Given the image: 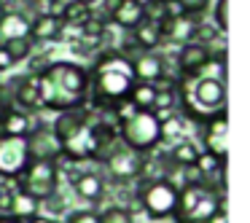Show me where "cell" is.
Listing matches in <instances>:
<instances>
[{
    "label": "cell",
    "instance_id": "18",
    "mask_svg": "<svg viewBox=\"0 0 250 223\" xmlns=\"http://www.w3.org/2000/svg\"><path fill=\"white\" fill-rule=\"evenodd\" d=\"M8 83H11V92H14V100H17L19 110H24V113H35V110H41L38 76L27 73V76H19L17 81H8Z\"/></svg>",
    "mask_w": 250,
    "mask_h": 223
},
{
    "label": "cell",
    "instance_id": "11",
    "mask_svg": "<svg viewBox=\"0 0 250 223\" xmlns=\"http://www.w3.org/2000/svg\"><path fill=\"white\" fill-rule=\"evenodd\" d=\"M126 62L135 76V83H159L162 78H167V57L159 51H137Z\"/></svg>",
    "mask_w": 250,
    "mask_h": 223
},
{
    "label": "cell",
    "instance_id": "42",
    "mask_svg": "<svg viewBox=\"0 0 250 223\" xmlns=\"http://www.w3.org/2000/svg\"><path fill=\"white\" fill-rule=\"evenodd\" d=\"M0 223H22V221H17L14 215H0Z\"/></svg>",
    "mask_w": 250,
    "mask_h": 223
},
{
    "label": "cell",
    "instance_id": "12",
    "mask_svg": "<svg viewBox=\"0 0 250 223\" xmlns=\"http://www.w3.org/2000/svg\"><path fill=\"white\" fill-rule=\"evenodd\" d=\"M212 65V49L202 43H183L175 54V67L180 78H196L205 67Z\"/></svg>",
    "mask_w": 250,
    "mask_h": 223
},
{
    "label": "cell",
    "instance_id": "23",
    "mask_svg": "<svg viewBox=\"0 0 250 223\" xmlns=\"http://www.w3.org/2000/svg\"><path fill=\"white\" fill-rule=\"evenodd\" d=\"M199 153H202V148L196 145L194 140H188V137H183V140H178V142H172V148H169V162L175 164V167H194L196 164V159H199Z\"/></svg>",
    "mask_w": 250,
    "mask_h": 223
},
{
    "label": "cell",
    "instance_id": "5",
    "mask_svg": "<svg viewBox=\"0 0 250 223\" xmlns=\"http://www.w3.org/2000/svg\"><path fill=\"white\" fill-rule=\"evenodd\" d=\"M119 140L129 145L132 151L148 156V153H153V148L162 145V121L153 110H137L132 119L121 121Z\"/></svg>",
    "mask_w": 250,
    "mask_h": 223
},
{
    "label": "cell",
    "instance_id": "8",
    "mask_svg": "<svg viewBox=\"0 0 250 223\" xmlns=\"http://www.w3.org/2000/svg\"><path fill=\"white\" fill-rule=\"evenodd\" d=\"M143 164H146V156L137 151H132L129 145H124L121 140L113 142V148L108 151L103 167L105 172L110 175L113 183H132L143 175Z\"/></svg>",
    "mask_w": 250,
    "mask_h": 223
},
{
    "label": "cell",
    "instance_id": "39",
    "mask_svg": "<svg viewBox=\"0 0 250 223\" xmlns=\"http://www.w3.org/2000/svg\"><path fill=\"white\" fill-rule=\"evenodd\" d=\"M24 223H57V221L49 218V215H35V218H30V221H24Z\"/></svg>",
    "mask_w": 250,
    "mask_h": 223
},
{
    "label": "cell",
    "instance_id": "37",
    "mask_svg": "<svg viewBox=\"0 0 250 223\" xmlns=\"http://www.w3.org/2000/svg\"><path fill=\"white\" fill-rule=\"evenodd\" d=\"M14 67V60H11V54H8L3 46H0V73H6V70H11Z\"/></svg>",
    "mask_w": 250,
    "mask_h": 223
},
{
    "label": "cell",
    "instance_id": "1",
    "mask_svg": "<svg viewBox=\"0 0 250 223\" xmlns=\"http://www.w3.org/2000/svg\"><path fill=\"white\" fill-rule=\"evenodd\" d=\"M41 108L65 113L89 100V70L76 62H49L38 73Z\"/></svg>",
    "mask_w": 250,
    "mask_h": 223
},
{
    "label": "cell",
    "instance_id": "4",
    "mask_svg": "<svg viewBox=\"0 0 250 223\" xmlns=\"http://www.w3.org/2000/svg\"><path fill=\"white\" fill-rule=\"evenodd\" d=\"M223 207V194H218L210 183H183L175 202V223H207Z\"/></svg>",
    "mask_w": 250,
    "mask_h": 223
},
{
    "label": "cell",
    "instance_id": "43",
    "mask_svg": "<svg viewBox=\"0 0 250 223\" xmlns=\"http://www.w3.org/2000/svg\"><path fill=\"white\" fill-rule=\"evenodd\" d=\"M8 11V6H6V0H0V19H3V14Z\"/></svg>",
    "mask_w": 250,
    "mask_h": 223
},
{
    "label": "cell",
    "instance_id": "3",
    "mask_svg": "<svg viewBox=\"0 0 250 223\" xmlns=\"http://www.w3.org/2000/svg\"><path fill=\"white\" fill-rule=\"evenodd\" d=\"M175 108L183 110V119L205 124L226 113V83L218 76L180 78L175 86Z\"/></svg>",
    "mask_w": 250,
    "mask_h": 223
},
{
    "label": "cell",
    "instance_id": "14",
    "mask_svg": "<svg viewBox=\"0 0 250 223\" xmlns=\"http://www.w3.org/2000/svg\"><path fill=\"white\" fill-rule=\"evenodd\" d=\"M70 185H73V194H76L78 199L89 202V204L100 202L105 196V191H108V180H105V175L94 172V169H78V172L70 178Z\"/></svg>",
    "mask_w": 250,
    "mask_h": 223
},
{
    "label": "cell",
    "instance_id": "16",
    "mask_svg": "<svg viewBox=\"0 0 250 223\" xmlns=\"http://www.w3.org/2000/svg\"><path fill=\"white\" fill-rule=\"evenodd\" d=\"M205 129H202V151L212 153L215 159H221V162H226V137H229V126H226V113L215 116V119L205 121Z\"/></svg>",
    "mask_w": 250,
    "mask_h": 223
},
{
    "label": "cell",
    "instance_id": "29",
    "mask_svg": "<svg viewBox=\"0 0 250 223\" xmlns=\"http://www.w3.org/2000/svg\"><path fill=\"white\" fill-rule=\"evenodd\" d=\"M33 46L35 43L30 38H17V41H6V43H3V49L11 54L14 65H17V62H24L27 57H33Z\"/></svg>",
    "mask_w": 250,
    "mask_h": 223
},
{
    "label": "cell",
    "instance_id": "35",
    "mask_svg": "<svg viewBox=\"0 0 250 223\" xmlns=\"http://www.w3.org/2000/svg\"><path fill=\"white\" fill-rule=\"evenodd\" d=\"M41 204H43V207H51V212H54V215H60V212L65 210V199H62V194H60V191H57V194H51L49 199H46V202H41Z\"/></svg>",
    "mask_w": 250,
    "mask_h": 223
},
{
    "label": "cell",
    "instance_id": "30",
    "mask_svg": "<svg viewBox=\"0 0 250 223\" xmlns=\"http://www.w3.org/2000/svg\"><path fill=\"white\" fill-rule=\"evenodd\" d=\"M212 0H175V8L178 14H186V17H196L202 19V14H207Z\"/></svg>",
    "mask_w": 250,
    "mask_h": 223
},
{
    "label": "cell",
    "instance_id": "2",
    "mask_svg": "<svg viewBox=\"0 0 250 223\" xmlns=\"http://www.w3.org/2000/svg\"><path fill=\"white\" fill-rule=\"evenodd\" d=\"M135 86V76L129 62L119 51L108 49L94 57V67L89 70V100L92 108H116L119 102L129 100Z\"/></svg>",
    "mask_w": 250,
    "mask_h": 223
},
{
    "label": "cell",
    "instance_id": "38",
    "mask_svg": "<svg viewBox=\"0 0 250 223\" xmlns=\"http://www.w3.org/2000/svg\"><path fill=\"white\" fill-rule=\"evenodd\" d=\"M207 223H229V221H226V210L221 207V210H218V212H215V215H212Z\"/></svg>",
    "mask_w": 250,
    "mask_h": 223
},
{
    "label": "cell",
    "instance_id": "22",
    "mask_svg": "<svg viewBox=\"0 0 250 223\" xmlns=\"http://www.w3.org/2000/svg\"><path fill=\"white\" fill-rule=\"evenodd\" d=\"M129 38H132V43L137 46V51H156L159 46L164 43L159 24H151V22H140L129 33Z\"/></svg>",
    "mask_w": 250,
    "mask_h": 223
},
{
    "label": "cell",
    "instance_id": "27",
    "mask_svg": "<svg viewBox=\"0 0 250 223\" xmlns=\"http://www.w3.org/2000/svg\"><path fill=\"white\" fill-rule=\"evenodd\" d=\"M153 100H156V86L153 83H135L129 92V102L135 110H153Z\"/></svg>",
    "mask_w": 250,
    "mask_h": 223
},
{
    "label": "cell",
    "instance_id": "10",
    "mask_svg": "<svg viewBox=\"0 0 250 223\" xmlns=\"http://www.w3.org/2000/svg\"><path fill=\"white\" fill-rule=\"evenodd\" d=\"M27 151H30V162H60L62 142L51 132L49 124H41L27 135Z\"/></svg>",
    "mask_w": 250,
    "mask_h": 223
},
{
    "label": "cell",
    "instance_id": "45",
    "mask_svg": "<svg viewBox=\"0 0 250 223\" xmlns=\"http://www.w3.org/2000/svg\"><path fill=\"white\" fill-rule=\"evenodd\" d=\"M81 3H86V6H92V3H94V0H81Z\"/></svg>",
    "mask_w": 250,
    "mask_h": 223
},
{
    "label": "cell",
    "instance_id": "20",
    "mask_svg": "<svg viewBox=\"0 0 250 223\" xmlns=\"http://www.w3.org/2000/svg\"><path fill=\"white\" fill-rule=\"evenodd\" d=\"M30 22H33V17L24 11H6L0 19V46L6 41L30 38Z\"/></svg>",
    "mask_w": 250,
    "mask_h": 223
},
{
    "label": "cell",
    "instance_id": "36",
    "mask_svg": "<svg viewBox=\"0 0 250 223\" xmlns=\"http://www.w3.org/2000/svg\"><path fill=\"white\" fill-rule=\"evenodd\" d=\"M43 3H46V11L43 14H51V17H60L62 19V11H65L67 0H43Z\"/></svg>",
    "mask_w": 250,
    "mask_h": 223
},
{
    "label": "cell",
    "instance_id": "41",
    "mask_svg": "<svg viewBox=\"0 0 250 223\" xmlns=\"http://www.w3.org/2000/svg\"><path fill=\"white\" fill-rule=\"evenodd\" d=\"M8 108V100H6V89L0 86V116H3V110Z\"/></svg>",
    "mask_w": 250,
    "mask_h": 223
},
{
    "label": "cell",
    "instance_id": "44",
    "mask_svg": "<svg viewBox=\"0 0 250 223\" xmlns=\"http://www.w3.org/2000/svg\"><path fill=\"white\" fill-rule=\"evenodd\" d=\"M164 6H175V0H162Z\"/></svg>",
    "mask_w": 250,
    "mask_h": 223
},
{
    "label": "cell",
    "instance_id": "21",
    "mask_svg": "<svg viewBox=\"0 0 250 223\" xmlns=\"http://www.w3.org/2000/svg\"><path fill=\"white\" fill-rule=\"evenodd\" d=\"M110 22H113L116 27L132 33V30L143 22V3L140 0H121L119 6H116V11L110 14Z\"/></svg>",
    "mask_w": 250,
    "mask_h": 223
},
{
    "label": "cell",
    "instance_id": "28",
    "mask_svg": "<svg viewBox=\"0 0 250 223\" xmlns=\"http://www.w3.org/2000/svg\"><path fill=\"white\" fill-rule=\"evenodd\" d=\"M169 14H178V8H175V6H164L162 0H146V3H143V22L162 24Z\"/></svg>",
    "mask_w": 250,
    "mask_h": 223
},
{
    "label": "cell",
    "instance_id": "15",
    "mask_svg": "<svg viewBox=\"0 0 250 223\" xmlns=\"http://www.w3.org/2000/svg\"><path fill=\"white\" fill-rule=\"evenodd\" d=\"M199 24H202V19H196V17H186V14H169V17L164 19L162 24H159V30H162V41H169V43H178V46L191 43Z\"/></svg>",
    "mask_w": 250,
    "mask_h": 223
},
{
    "label": "cell",
    "instance_id": "46",
    "mask_svg": "<svg viewBox=\"0 0 250 223\" xmlns=\"http://www.w3.org/2000/svg\"><path fill=\"white\" fill-rule=\"evenodd\" d=\"M33 3H43V0H33Z\"/></svg>",
    "mask_w": 250,
    "mask_h": 223
},
{
    "label": "cell",
    "instance_id": "19",
    "mask_svg": "<svg viewBox=\"0 0 250 223\" xmlns=\"http://www.w3.org/2000/svg\"><path fill=\"white\" fill-rule=\"evenodd\" d=\"M65 22L60 17H51V14H35L33 22H30V41L33 43H51V41H60L65 35Z\"/></svg>",
    "mask_w": 250,
    "mask_h": 223
},
{
    "label": "cell",
    "instance_id": "9",
    "mask_svg": "<svg viewBox=\"0 0 250 223\" xmlns=\"http://www.w3.org/2000/svg\"><path fill=\"white\" fill-rule=\"evenodd\" d=\"M30 164L27 137L0 135V180H17Z\"/></svg>",
    "mask_w": 250,
    "mask_h": 223
},
{
    "label": "cell",
    "instance_id": "17",
    "mask_svg": "<svg viewBox=\"0 0 250 223\" xmlns=\"http://www.w3.org/2000/svg\"><path fill=\"white\" fill-rule=\"evenodd\" d=\"M43 121H33V116L24 113V110L8 105L0 116V135L3 137H27L35 126H41Z\"/></svg>",
    "mask_w": 250,
    "mask_h": 223
},
{
    "label": "cell",
    "instance_id": "32",
    "mask_svg": "<svg viewBox=\"0 0 250 223\" xmlns=\"http://www.w3.org/2000/svg\"><path fill=\"white\" fill-rule=\"evenodd\" d=\"M14 196H17V185H14V180H0V215H8Z\"/></svg>",
    "mask_w": 250,
    "mask_h": 223
},
{
    "label": "cell",
    "instance_id": "25",
    "mask_svg": "<svg viewBox=\"0 0 250 223\" xmlns=\"http://www.w3.org/2000/svg\"><path fill=\"white\" fill-rule=\"evenodd\" d=\"M38 210H41V204L33 199V196L17 191V196H14V202H11V210H8V215H14L17 221L24 223V221H30V218L38 215Z\"/></svg>",
    "mask_w": 250,
    "mask_h": 223
},
{
    "label": "cell",
    "instance_id": "34",
    "mask_svg": "<svg viewBox=\"0 0 250 223\" xmlns=\"http://www.w3.org/2000/svg\"><path fill=\"white\" fill-rule=\"evenodd\" d=\"M215 30L226 33L229 22H226V0H215Z\"/></svg>",
    "mask_w": 250,
    "mask_h": 223
},
{
    "label": "cell",
    "instance_id": "31",
    "mask_svg": "<svg viewBox=\"0 0 250 223\" xmlns=\"http://www.w3.org/2000/svg\"><path fill=\"white\" fill-rule=\"evenodd\" d=\"M100 223H135L132 221V212L121 204H110L100 212Z\"/></svg>",
    "mask_w": 250,
    "mask_h": 223
},
{
    "label": "cell",
    "instance_id": "24",
    "mask_svg": "<svg viewBox=\"0 0 250 223\" xmlns=\"http://www.w3.org/2000/svg\"><path fill=\"white\" fill-rule=\"evenodd\" d=\"M92 17H94L92 6H86V3H81V0H67L65 11H62V22H65V27H78V30H81Z\"/></svg>",
    "mask_w": 250,
    "mask_h": 223
},
{
    "label": "cell",
    "instance_id": "13",
    "mask_svg": "<svg viewBox=\"0 0 250 223\" xmlns=\"http://www.w3.org/2000/svg\"><path fill=\"white\" fill-rule=\"evenodd\" d=\"M92 121V108L89 105H81V108H73V110H65V113H57V119L51 121V132L60 137V142H67L73 137H78L83 129L89 126Z\"/></svg>",
    "mask_w": 250,
    "mask_h": 223
},
{
    "label": "cell",
    "instance_id": "7",
    "mask_svg": "<svg viewBox=\"0 0 250 223\" xmlns=\"http://www.w3.org/2000/svg\"><path fill=\"white\" fill-rule=\"evenodd\" d=\"M137 202L146 210L151 221H164L172 218L175 202H178V185L169 178H156V180H140L137 185Z\"/></svg>",
    "mask_w": 250,
    "mask_h": 223
},
{
    "label": "cell",
    "instance_id": "40",
    "mask_svg": "<svg viewBox=\"0 0 250 223\" xmlns=\"http://www.w3.org/2000/svg\"><path fill=\"white\" fill-rule=\"evenodd\" d=\"M103 3H105V11H108V17H110V14L116 11V6H119L121 0H103Z\"/></svg>",
    "mask_w": 250,
    "mask_h": 223
},
{
    "label": "cell",
    "instance_id": "26",
    "mask_svg": "<svg viewBox=\"0 0 250 223\" xmlns=\"http://www.w3.org/2000/svg\"><path fill=\"white\" fill-rule=\"evenodd\" d=\"M162 121V142H178L186 137V119L183 116H175V113H167V116H159Z\"/></svg>",
    "mask_w": 250,
    "mask_h": 223
},
{
    "label": "cell",
    "instance_id": "6",
    "mask_svg": "<svg viewBox=\"0 0 250 223\" xmlns=\"http://www.w3.org/2000/svg\"><path fill=\"white\" fill-rule=\"evenodd\" d=\"M60 175H62L60 162H30L24 167V172L14 180V185H17V191L33 196L41 204L51 194L60 191Z\"/></svg>",
    "mask_w": 250,
    "mask_h": 223
},
{
    "label": "cell",
    "instance_id": "33",
    "mask_svg": "<svg viewBox=\"0 0 250 223\" xmlns=\"http://www.w3.org/2000/svg\"><path fill=\"white\" fill-rule=\"evenodd\" d=\"M67 223H100V212H94V210H76V212H70Z\"/></svg>",
    "mask_w": 250,
    "mask_h": 223
}]
</instances>
